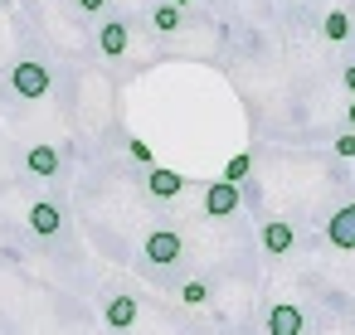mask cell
Returning a JSON list of instances; mask_svg holds the SVG:
<instances>
[{
	"mask_svg": "<svg viewBox=\"0 0 355 335\" xmlns=\"http://www.w3.org/2000/svg\"><path fill=\"white\" fill-rule=\"evenodd\" d=\"M127 151H132V161H137V165H151V161H156V156H151V146H146L141 136H132V141H127Z\"/></svg>",
	"mask_w": 355,
	"mask_h": 335,
	"instance_id": "2e32d148",
	"label": "cell"
},
{
	"mask_svg": "<svg viewBox=\"0 0 355 335\" xmlns=\"http://www.w3.org/2000/svg\"><path fill=\"white\" fill-rule=\"evenodd\" d=\"M180 253H185V243H180L175 228H156V233H146V257H151L156 267H171Z\"/></svg>",
	"mask_w": 355,
	"mask_h": 335,
	"instance_id": "7a4b0ae2",
	"label": "cell"
},
{
	"mask_svg": "<svg viewBox=\"0 0 355 335\" xmlns=\"http://www.w3.org/2000/svg\"><path fill=\"white\" fill-rule=\"evenodd\" d=\"M151 25H156V35H175V30H180V6H171V0H166V6H156V10H151Z\"/></svg>",
	"mask_w": 355,
	"mask_h": 335,
	"instance_id": "7c38bea8",
	"label": "cell"
},
{
	"mask_svg": "<svg viewBox=\"0 0 355 335\" xmlns=\"http://www.w3.org/2000/svg\"><path fill=\"white\" fill-rule=\"evenodd\" d=\"M103 320L117 325V330H127V325L137 320V301H132V296H112V301L103 306Z\"/></svg>",
	"mask_w": 355,
	"mask_h": 335,
	"instance_id": "8fae6325",
	"label": "cell"
},
{
	"mask_svg": "<svg viewBox=\"0 0 355 335\" xmlns=\"http://www.w3.org/2000/svg\"><path fill=\"white\" fill-rule=\"evenodd\" d=\"M171 6H180V10H185V6H190V0H171Z\"/></svg>",
	"mask_w": 355,
	"mask_h": 335,
	"instance_id": "44dd1931",
	"label": "cell"
},
{
	"mask_svg": "<svg viewBox=\"0 0 355 335\" xmlns=\"http://www.w3.org/2000/svg\"><path fill=\"white\" fill-rule=\"evenodd\" d=\"M234 209H239V185H229V180L205 185V214L209 219H229Z\"/></svg>",
	"mask_w": 355,
	"mask_h": 335,
	"instance_id": "277c9868",
	"label": "cell"
},
{
	"mask_svg": "<svg viewBox=\"0 0 355 335\" xmlns=\"http://www.w3.org/2000/svg\"><path fill=\"white\" fill-rule=\"evenodd\" d=\"M180 296H185L190 306H205V301H209V287H205V282H185V287H180Z\"/></svg>",
	"mask_w": 355,
	"mask_h": 335,
	"instance_id": "9a60e30c",
	"label": "cell"
},
{
	"mask_svg": "<svg viewBox=\"0 0 355 335\" xmlns=\"http://www.w3.org/2000/svg\"><path fill=\"white\" fill-rule=\"evenodd\" d=\"M78 6H83V10H88V15H98V10H103V6H107V0H78Z\"/></svg>",
	"mask_w": 355,
	"mask_h": 335,
	"instance_id": "d6986e66",
	"label": "cell"
},
{
	"mask_svg": "<svg viewBox=\"0 0 355 335\" xmlns=\"http://www.w3.org/2000/svg\"><path fill=\"white\" fill-rule=\"evenodd\" d=\"M30 228H35V233H59V228H64V214H59V204H49V199L30 204Z\"/></svg>",
	"mask_w": 355,
	"mask_h": 335,
	"instance_id": "30bf717a",
	"label": "cell"
},
{
	"mask_svg": "<svg viewBox=\"0 0 355 335\" xmlns=\"http://www.w3.org/2000/svg\"><path fill=\"white\" fill-rule=\"evenodd\" d=\"M10 88H15L25 102H40V98L54 88V73H49L44 64H35V59H20V64L10 69Z\"/></svg>",
	"mask_w": 355,
	"mask_h": 335,
	"instance_id": "6da1fadb",
	"label": "cell"
},
{
	"mask_svg": "<svg viewBox=\"0 0 355 335\" xmlns=\"http://www.w3.org/2000/svg\"><path fill=\"white\" fill-rule=\"evenodd\" d=\"M302 330H306V320H302V311H297V306H287V301H282V306H272V311H268V335H302Z\"/></svg>",
	"mask_w": 355,
	"mask_h": 335,
	"instance_id": "ba28073f",
	"label": "cell"
},
{
	"mask_svg": "<svg viewBox=\"0 0 355 335\" xmlns=\"http://www.w3.org/2000/svg\"><path fill=\"white\" fill-rule=\"evenodd\" d=\"M146 190H151L156 199H175V194L185 190V175H180V170H166V165H151V170H146Z\"/></svg>",
	"mask_w": 355,
	"mask_h": 335,
	"instance_id": "8992f818",
	"label": "cell"
},
{
	"mask_svg": "<svg viewBox=\"0 0 355 335\" xmlns=\"http://www.w3.org/2000/svg\"><path fill=\"white\" fill-rule=\"evenodd\" d=\"M292 243H297V233H292V224H282V219H272V224H263V248H268L272 257H282V253H292Z\"/></svg>",
	"mask_w": 355,
	"mask_h": 335,
	"instance_id": "9c48e42d",
	"label": "cell"
},
{
	"mask_svg": "<svg viewBox=\"0 0 355 335\" xmlns=\"http://www.w3.org/2000/svg\"><path fill=\"white\" fill-rule=\"evenodd\" d=\"M336 156H355V136H340L336 141Z\"/></svg>",
	"mask_w": 355,
	"mask_h": 335,
	"instance_id": "e0dca14e",
	"label": "cell"
},
{
	"mask_svg": "<svg viewBox=\"0 0 355 335\" xmlns=\"http://www.w3.org/2000/svg\"><path fill=\"white\" fill-rule=\"evenodd\" d=\"M321 35H326L331 44H340V39H350V15H345V10H331V15L321 20Z\"/></svg>",
	"mask_w": 355,
	"mask_h": 335,
	"instance_id": "4fadbf2b",
	"label": "cell"
},
{
	"mask_svg": "<svg viewBox=\"0 0 355 335\" xmlns=\"http://www.w3.org/2000/svg\"><path fill=\"white\" fill-rule=\"evenodd\" d=\"M248 170H253V156H229L219 180H229V185H243V180H248Z\"/></svg>",
	"mask_w": 355,
	"mask_h": 335,
	"instance_id": "5bb4252c",
	"label": "cell"
},
{
	"mask_svg": "<svg viewBox=\"0 0 355 335\" xmlns=\"http://www.w3.org/2000/svg\"><path fill=\"white\" fill-rule=\"evenodd\" d=\"M127 44H132V30H127L122 20H107V25L98 30V49H103L107 59H122V54H127Z\"/></svg>",
	"mask_w": 355,
	"mask_h": 335,
	"instance_id": "52a82bcc",
	"label": "cell"
},
{
	"mask_svg": "<svg viewBox=\"0 0 355 335\" xmlns=\"http://www.w3.org/2000/svg\"><path fill=\"white\" fill-rule=\"evenodd\" d=\"M340 83H345V93H350V98H355V64H350V69H345V73H340Z\"/></svg>",
	"mask_w": 355,
	"mask_h": 335,
	"instance_id": "ac0fdd59",
	"label": "cell"
},
{
	"mask_svg": "<svg viewBox=\"0 0 355 335\" xmlns=\"http://www.w3.org/2000/svg\"><path fill=\"white\" fill-rule=\"evenodd\" d=\"M345 117H350V127H355V98H350V107H345Z\"/></svg>",
	"mask_w": 355,
	"mask_h": 335,
	"instance_id": "ffe728a7",
	"label": "cell"
},
{
	"mask_svg": "<svg viewBox=\"0 0 355 335\" xmlns=\"http://www.w3.org/2000/svg\"><path fill=\"white\" fill-rule=\"evenodd\" d=\"M326 238H331V248L355 253V204H340V209L326 219Z\"/></svg>",
	"mask_w": 355,
	"mask_h": 335,
	"instance_id": "3957f363",
	"label": "cell"
},
{
	"mask_svg": "<svg viewBox=\"0 0 355 335\" xmlns=\"http://www.w3.org/2000/svg\"><path fill=\"white\" fill-rule=\"evenodd\" d=\"M59 165H64V156H59L54 146H30V151H25V170L40 175V180H54Z\"/></svg>",
	"mask_w": 355,
	"mask_h": 335,
	"instance_id": "5b68a950",
	"label": "cell"
}]
</instances>
